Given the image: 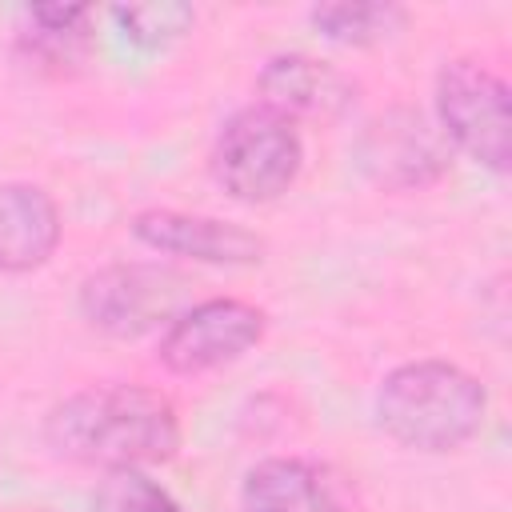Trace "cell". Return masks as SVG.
Masks as SVG:
<instances>
[{"mask_svg": "<svg viewBox=\"0 0 512 512\" xmlns=\"http://www.w3.org/2000/svg\"><path fill=\"white\" fill-rule=\"evenodd\" d=\"M44 440L56 456L88 468H148L180 448L176 404L144 384H92L60 400L44 420Z\"/></svg>", "mask_w": 512, "mask_h": 512, "instance_id": "cell-1", "label": "cell"}, {"mask_svg": "<svg viewBox=\"0 0 512 512\" xmlns=\"http://www.w3.org/2000/svg\"><path fill=\"white\" fill-rule=\"evenodd\" d=\"M488 416V388L460 364L412 360L384 376L376 392L380 428L416 452H452L468 444Z\"/></svg>", "mask_w": 512, "mask_h": 512, "instance_id": "cell-2", "label": "cell"}, {"mask_svg": "<svg viewBox=\"0 0 512 512\" xmlns=\"http://www.w3.org/2000/svg\"><path fill=\"white\" fill-rule=\"evenodd\" d=\"M304 164L296 124L264 104L240 108L224 120L212 144V176L240 204H268L284 196Z\"/></svg>", "mask_w": 512, "mask_h": 512, "instance_id": "cell-3", "label": "cell"}, {"mask_svg": "<svg viewBox=\"0 0 512 512\" xmlns=\"http://www.w3.org/2000/svg\"><path fill=\"white\" fill-rule=\"evenodd\" d=\"M436 128L488 172L504 176L512 164V100L508 84L480 60L456 56L436 72Z\"/></svg>", "mask_w": 512, "mask_h": 512, "instance_id": "cell-4", "label": "cell"}, {"mask_svg": "<svg viewBox=\"0 0 512 512\" xmlns=\"http://www.w3.org/2000/svg\"><path fill=\"white\" fill-rule=\"evenodd\" d=\"M188 280L164 264H108L80 284V316L116 340H136L152 328H168L188 304Z\"/></svg>", "mask_w": 512, "mask_h": 512, "instance_id": "cell-5", "label": "cell"}, {"mask_svg": "<svg viewBox=\"0 0 512 512\" xmlns=\"http://www.w3.org/2000/svg\"><path fill=\"white\" fill-rule=\"evenodd\" d=\"M352 156H356V168L376 188L420 192V188H432L448 172L452 144L420 108L396 104L360 128Z\"/></svg>", "mask_w": 512, "mask_h": 512, "instance_id": "cell-6", "label": "cell"}, {"mask_svg": "<svg viewBox=\"0 0 512 512\" xmlns=\"http://www.w3.org/2000/svg\"><path fill=\"white\" fill-rule=\"evenodd\" d=\"M264 328H268L264 308L236 296H212L188 304L164 328L156 360L176 376H200L252 352L264 340Z\"/></svg>", "mask_w": 512, "mask_h": 512, "instance_id": "cell-7", "label": "cell"}, {"mask_svg": "<svg viewBox=\"0 0 512 512\" xmlns=\"http://www.w3.org/2000/svg\"><path fill=\"white\" fill-rule=\"evenodd\" d=\"M132 236L152 252L184 256V260H196V264L240 268V264H260L264 260V236H256L252 228L232 224V220H216V216L176 212V208L136 212L132 216Z\"/></svg>", "mask_w": 512, "mask_h": 512, "instance_id": "cell-8", "label": "cell"}, {"mask_svg": "<svg viewBox=\"0 0 512 512\" xmlns=\"http://www.w3.org/2000/svg\"><path fill=\"white\" fill-rule=\"evenodd\" d=\"M260 104L296 120H336L356 104V84L332 68L328 60L304 56V52H280L272 56L260 76Z\"/></svg>", "mask_w": 512, "mask_h": 512, "instance_id": "cell-9", "label": "cell"}, {"mask_svg": "<svg viewBox=\"0 0 512 512\" xmlns=\"http://www.w3.org/2000/svg\"><path fill=\"white\" fill-rule=\"evenodd\" d=\"M60 208L40 184L0 180V276L40 268L60 244Z\"/></svg>", "mask_w": 512, "mask_h": 512, "instance_id": "cell-10", "label": "cell"}, {"mask_svg": "<svg viewBox=\"0 0 512 512\" xmlns=\"http://www.w3.org/2000/svg\"><path fill=\"white\" fill-rule=\"evenodd\" d=\"M244 512H340L328 476L296 456H268L248 468L240 488Z\"/></svg>", "mask_w": 512, "mask_h": 512, "instance_id": "cell-11", "label": "cell"}, {"mask_svg": "<svg viewBox=\"0 0 512 512\" xmlns=\"http://www.w3.org/2000/svg\"><path fill=\"white\" fill-rule=\"evenodd\" d=\"M312 28L344 48H372L388 36H396L408 24V12L400 4H380V0H340V4H316L308 12Z\"/></svg>", "mask_w": 512, "mask_h": 512, "instance_id": "cell-12", "label": "cell"}, {"mask_svg": "<svg viewBox=\"0 0 512 512\" xmlns=\"http://www.w3.org/2000/svg\"><path fill=\"white\" fill-rule=\"evenodd\" d=\"M92 512H184V508L144 468H112L92 492Z\"/></svg>", "mask_w": 512, "mask_h": 512, "instance_id": "cell-13", "label": "cell"}, {"mask_svg": "<svg viewBox=\"0 0 512 512\" xmlns=\"http://www.w3.org/2000/svg\"><path fill=\"white\" fill-rule=\"evenodd\" d=\"M112 20L120 24L128 44L156 52V48H168L172 40H180L196 24V12L188 4H128V8L120 4V8H112Z\"/></svg>", "mask_w": 512, "mask_h": 512, "instance_id": "cell-14", "label": "cell"}]
</instances>
